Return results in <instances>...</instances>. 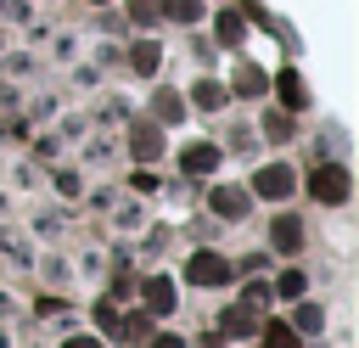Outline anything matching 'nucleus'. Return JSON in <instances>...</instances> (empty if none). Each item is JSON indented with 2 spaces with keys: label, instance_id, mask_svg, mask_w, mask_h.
<instances>
[{
  "label": "nucleus",
  "instance_id": "nucleus-22",
  "mask_svg": "<svg viewBox=\"0 0 359 348\" xmlns=\"http://www.w3.org/2000/svg\"><path fill=\"white\" fill-rule=\"evenodd\" d=\"M151 348H185V342H180V337H168V331H163V337H151Z\"/></svg>",
  "mask_w": 359,
  "mask_h": 348
},
{
  "label": "nucleus",
  "instance_id": "nucleus-12",
  "mask_svg": "<svg viewBox=\"0 0 359 348\" xmlns=\"http://www.w3.org/2000/svg\"><path fill=\"white\" fill-rule=\"evenodd\" d=\"M236 90H241V95H264V90H269L264 67H241V73H236Z\"/></svg>",
  "mask_w": 359,
  "mask_h": 348
},
{
  "label": "nucleus",
  "instance_id": "nucleus-10",
  "mask_svg": "<svg viewBox=\"0 0 359 348\" xmlns=\"http://www.w3.org/2000/svg\"><path fill=\"white\" fill-rule=\"evenodd\" d=\"M275 90H280V101H286V107H303V101H309V95H303V79H297L292 67H280V73H275Z\"/></svg>",
  "mask_w": 359,
  "mask_h": 348
},
{
  "label": "nucleus",
  "instance_id": "nucleus-2",
  "mask_svg": "<svg viewBox=\"0 0 359 348\" xmlns=\"http://www.w3.org/2000/svg\"><path fill=\"white\" fill-rule=\"evenodd\" d=\"M185 281H191V286H224V281H230V258H224V253H191Z\"/></svg>",
  "mask_w": 359,
  "mask_h": 348
},
{
  "label": "nucleus",
  "instance_id": "nucleus-19",
  "mask_svg": "<svg viewBox=\"0 0 359 348\" xmlns=\"http://www.w3.org/2000/svg\"><path fill=\"white\" fill-rule=\"evenodd\" d=\"M129 62H135L140 73H151V67H157V45H135V56H129Z\"/></svg>",
  "mask_w": 359,
  "mask_h": 348
},
{
  "label": "nucleus",
  "instance_id": "nucleus-8",
  "mask_svg": "<svg viewBox=\"0 0 359 348\" xmlns=\"http://www.w3.org/2000/svg\"><path fill=\"white\" fill-rule=\"evenodd\" d=\"M219 331H224V337H247V331H258V320H252V303H236V309H224Z\"/></svg>",
  "mask_w": 359,
  "mask_h": 348
},
{
  "label": "nucleus",
  "instance_id": "nucleus-21",
  "mask_svg": "<svg viewBox=\"0 0 359 348\" xmlns=\"http://www.w3.org/2000/svg\"><path fill=\"white\" fill-rule=\"evenodd\" d=\"M146 331H151V320H146V314H129V320H123V331H118V337H129V342H135V337H146Z\"/></svg>",
  "mask_w": 359,
  "mask_h": 348
},
{
  "label": "nucleus",
  "instance_id": "nucleus-9",
  "mask_svg": "<svg viewBox=\"0 0 359 348\" xmlns=\"http://www.w3.org/2000/svg\"><path fill=\"white\" fill-rule=\"evenodd\" d=\"M213 34H219V45H241V34H247V22H241L236 11H219V17H213Z\"/></svg>",
  "mask_w": 359,
  "mask_h": 348
},
{
  "label": "nucleus",
  "instance_id": "nucleus-23",
  "mask_svg": "<svg viewBox=\"0 0 359 348\" xmlns=\"http://www.w3.org/2000/svg\"><path fill=\"white\" fill-rule=\"evenodd\" d=\"M67 348H101V342H95V337H73Z\"/></svg>",
  "mask_w": 359,
  "mask_h": 348
},
{
  "label": "nucleus",
  "instance_id": "nucleus-1",
  "mask_svg": "<svg viewBox=\"0 0 359 348\" xmlns=\"http://www.w3.org/2000/svg\"><path fill=\"white\" fill-rule=\"evenodd\" d=\"M309 191H314L320 202H331V208H337V202H348L353 180H348V168H342V163H320V168L309 174Z\"/></svg>",
  "mask_w": 359,
  "mask_h": 348
},
{
  "label": "nucleus",
  "instance_id": "nucleus-17",
  "mask_svg": "<svg viewBox=\"0 0 359 348\" xmlns=\"http://www.w3.org/2000/svg\"><path fill=\"white\" fill-rule=\"evenodd\" d=\"M264 135H269V140H286V135H292V118H286V112H269V118H264Z\"/></svg>",
  "mask_w": 359,
  "mask_h": 348
},
{
  "label": "nucleus",
  "instance_id": "nucleus-16",
  "mask_svg": "<svg viewBox=\"0 0 359 348\" xmlns=\"http://www.w3.org/2000/svg\"><path fill=\"white\" fill-rule=\"evenodd\" d=\"M303 286H309V281H303V269H286V275L275 281V292H280V297H303Z\"/></svg>",
  "mask_w": 359,
  "mask_h": 348
},
{
  "label": "nucleus",
  "instance_id": "nucleus-13",
  "mask_svg": "<svg viewBox=\"0 0 359 348\" xmlns=\"http://www.w3.org/2000/svg\"><path fill=\"white\" fill-rule=\"evenodd\" d=\"M151 107H157V118H163V123H174V118L185 112V95H174V90H157V101H151Z\"/></svg>",
  "mask_w": 359,
  "mask_h": 348
},
{
  "label": "nucleus",
  "instance_id": "nucleus-20",
  "mask_svg": "<svg viewBox=\"0 0 359 348\" xmlns=\"http://www.w3.org/2000/svg\"><path fill=\"white\" fill-rule=\"evenodd\" d=\"M320 320H325L320 303H303V309H297V326H303V331H320Z\"/></svg>",
  "mask_w": 359,
  "mask_h": 348
},
{
  "label": "nucleus",
  "instance_id": "nucleus-14",
  "mask_svg": "<svg viewBox=\"0 0 359 348\" xmlns=\"http://www.w3.org/2000/svg\"><path fill=\"white\" fill-rule=\"evenodd\" d=\"M258 331H264V342H269V348H297L292 326H280V320H269V326H258Z\"/></svg>",
  "mask_w": 359,
  "mask_h": 348
},
{
  "label": "nucleus",
  "instance_id": "nucleus-7",
  "mask_svg": "<svg viewBox=\"0 0 359 348\" xmlns=\"http://www.w3.org/2000/svg\"><path fill=\"white\" fill-rule=\"evenodd\" d=\"M269 241H275L280 253H297V247H303V225H297L292 213H280V219H275V230H269Z\"/></svg>",
  "mask_w": 359,
  "mask_h": 348
},
{
  "label": "nucleus",
  "instance_id": "nucleus-18",
  "mask_svg": "<svg viewBox=\"0 0 359 348\" xmlns=\"http://www.w3.org/2000/svg\"><path fill=\"white\" fill-rule=\"evenodd\" d=\"M168 17H180V22H196V17H202V6H196V0H168Z\"/></svg>",
  "mask_w": 359,
  "mask_h": 348
},
{
  "label": "nucleus",
  "instance_id": "nucleus-3",
  "mask_svg": "<svg viewBox=\"0 0 359 348\" xmlns=\"http://www.w3.org/2000/svg\"><path fill=\"white\" fill-rule=\"evenodd\" d=\"M252 191H258V196H275V202H280V196L292 191V168H286V163H264V168L252 174Z\"/></svg>",
  "mask_w": 359,
  "mask_h": 348
},
{
  "label": "nucleus",
  "instance_id": "nucleus-4",
  "mask_svg": "<svg viewBox=\"0 0 359 348\" xmlns=\"http://www.w3.org/2000/svg\"><path fill=\"white\" fill-rule=\"evenodd\" d=\"M208 208H213L219 219H241V213H247V191H236V185H219V191H208Z\"/></svg>",
  "mask_w": 359,
  "mask_h": 348
},
{
  "label": "nucleus",
  "instance_id": "nucleus-5",
  "mask_svg": "<svg viewBox=\"0 0 359 348\" xmlns=\"http://www.w3.org/2000/svg\"><path fill=\"white\" fill-rule=\"evenodd\" d=\"M180 163H185L191 174H213V168H219V146L196 140V146H185V152H180Z\"/></svg>",
  "mask_w": 359,
  "mask_h": 348
},
{
  "label": "nucleus",
  "instance_id": "nucleus-15",
  "mask_svg": "<svg viewBox=\"0 0 359 348\" xmlns=\"http://www.w3.org/2000/svg\"><path fill=\"white\" fill-rule=\"evenodd\" d=\"M191 101H196V107H219V101H224V84H213V79H202V84L191 90Z\"/></svg>",
  "mask_w": 359,
  "mask_h": 348
},
{
  "label": "nucleus",
  "instance_id": "nucleus-6",
  "mask_svg": "<svg viewBox=\"0 0 359 348\" xmlns=\"http://www.w3.org/2000/svg\"><path fill=\"white\" fill-rule=\"evenodd\" d=\"M174 309V281L168 275H151L146 281V314H168Z\"/></svg>",
  "mask_w": 359,
  "mask_h": 348
},
{
  "label": "nucleus",
  "instance_id": "nucleus-11",
  "mask_svg": "<svg viewBox=\"0 0 359 348\" xmlns=\"http://www.w3.org/2000/svg\"><path fill=\"white\" fill-rule=\"evenodd\" d=\"M129 146H135V157H157V152H163V135H157L151 123H135V135H129Z\"/></svg>",
  "mask_w": 359,
  "mask_h": 348
}]
</instances>
